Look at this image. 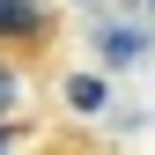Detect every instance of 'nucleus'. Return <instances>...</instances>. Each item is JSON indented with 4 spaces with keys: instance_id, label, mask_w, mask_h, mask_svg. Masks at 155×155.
<instances>
[{
    "instance_id": "f03ea898",
    "label": "nucleus",
    "mask_w": 155,
    "mask_h": 155,
    "mask_svg": "<svg viewBox=\"0 0 155 155\" xmlns=\"http://www.w3.org/2000/svg\"><path fill=\"white\" fill-rule=\"evenodd\" d=\"M15 104V67H0V111Z\"/></svg>"
},
{
    "instance_id": "f257e3e1",
    "label": "nucleus",
    "mask_w": 155,
    "mask_h": 155,
    "mask_svg": "<svg viewBox=\"0 0 155 155\" xmlns=\"http://www.w3.org/2000/svg\"><path fill=\"white\" fill-rule=\"evenodd\" d=\"M45 37H52V15H45V0H0V45L30 52V45H45Z\"/></svg>"
}]
</instances>
